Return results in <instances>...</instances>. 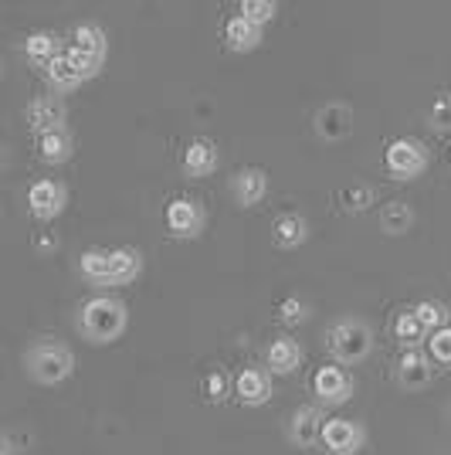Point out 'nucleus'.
I'll list each match as a JSON object with an SVG mask.
<instances>
[{
  "label": "nucleus",
  "mask_w": 451,
  "mask_h": 455,
  "mask_svg": "<svg viewBox=\"0 0 451 455\" xmlns=\"http://www.w3.org/2000/svg\"><path fill=\"white\" fill-rule=\"evenodd\" d=\"M221 164V153L210 140H190L184 156H180V171L187 177H210Z\"/></svg>",
  "instance_id": "nucleus-15"
},
{
  "label": "nucleus",
  "mask_w": 451,
  "mask_h": 455,
  "mask_svg": "<svg viewBox=\"0 0 451 455\" xmlns=\"http://www.w3.org/2000/svg\"><path fill=\"white\" fill-rule=\"evenodd\" d=\"M28 126H31V133H58V130H65V123H68V106L58 99V95H38V99H31L28 102Z\"/></svg>",
  "instance_id": "nucleus-9"
},
{
  "label": "nucleus",
  "mask_w": 451,
  "mask_h": 455,
  "mask_svg": "<svg viewBox=\"0 0 451 455\" xmlns=\"http://www.w3.org/2000/svg\"><path fill=\"white\" fill-rule=\"evenodd\" d=\"M7 167V150H4V143H0V171Z\"/></svg>",
  "instance_id": "nucleus-36"
},
{
  "label": "nucleus",
  "mask_w": 451,
  "mask_h": 455,
  "mask_svg": "<svg viewBox=\"0 0 451 455\" xmlns=\"http://www.w3.org/2000/svg\"><path fill=\"white\" fill-rule=\"evenodd\" d=\"M322 421H326V418H322L320 408H313V404L296 408V415L289 418V442H292L296 449H313V445H320Z\"/></svg>",
  "instance_id": "nucleus-13"
},
{
  "label": "nucleus",
  "mask_w": 451,
  "mask_h": 455,
  "mask_svg": "<svg viewBox=\"0 0 451 455\" xmlns=\"http://www.w3.org/2000/svg\"><path fill=\"white\" fill-rule=\"evenodd\" d=\"M397 384L407 387V391L431 384V363L421 350H404V357L397 361Z\"/></svg>",
  "instance_id": "nucleus-17"
},
{
  "label": "nucleus",
  "mask_w": 451,
  "mask_h": 455,
  "mask_svg": "<svg viewBox=\"0 0 451 455\" xmlns=\"http://www.w3.org/2000/svg\"><path fill=\"white\" fill-rule=\"evenodd\" d=\"M78 333L95 347L115 343L130 326V309L119 296H92L78 306L75 313Z\"/></svg>",
  "instance_id": "nucleus-1"
},
{
  "label": "nucleus",
  "mask_w": 451,
  "mask_h": 455,
  "mask_svg": "<svg viewBox=\"0 0 451 455\" xmlns=\"http://www.w3.org/2000/svg\"><path fill=\"white\" fill-rule=\"evenodd\" d=\"M0 72H4V68H0Z\"/></svg>",
  "instance_id": "nucleus-38"
},
{
  "label": "nucleus",
  "mask_w": 451,
  "mask_h": 455,
  "mask_svg": "<svg viewBox=\"0 0 451 455\" xmlns=\"http://www.w3.org/2000/svg\"><path fill=\"white\" fill-rule=\"evenodd\" d=\"M72 48L82 52V55H89L92 61L99 65H106V55H109V41H106V31L92 24V20H85V24H78L75 31H72Z\"/></svg>",
  "instance_id": "nucleus-20"
},
{
  "label": "nucleus",
  "mask_w": 451,
  "mask_h": 455,
  "mask_svg": "<svg viewBox=\"0 0 451 455\" xmlns=\"http://www.w3.org/2000/svg\"><path fill=\"white\" fill-rule=\"evenodd\" d=\"M302 367V347L292 337H275V340L265 347V371L268 374H279L289 378Z\"/></svg>",
  "instance_id": "nucleus-12"
},
{
  "label": "nucleus",
  "mask_w": 451,
  "mask_h": 455,
  "mask_svg": "<svg viewBox=\"0 0 451 455\" xmlns=\"http://www.w3.org/2000/svg\"><path fill=\"white\" fill-rule=\"evenodd\" d=\"M394 340L404 347V350H417L421 343L428 340V330L417 323V316H414L411 309L407 313H400L394 320Z\"/></svg>",
  "instance_id": "nucleus-25"
},
{
  "label": "nucleus",
  "mask_w": 451,
  "mask_h": 455,
  "mask_svg": "<svg viewBox=\"0 0 451 455\" xmlns=\"http://www.w3.org/2000/svg\"><path fill=\"white\" fill-rule=\"evenodd\" d=\"M428 354H431L434 363L451 367V326H445V330H434L431 337H428Z\"/></svg>",
  "instance_id": "nucleus-32"
},
{
  "label": "nucleus",
  "mask_w": 451,
  "mask_h": 455,
  "mask_svg": "<svg viewBox=\"0 0 451 455\" xmlns=\"http://www.w3.org/2000/svg\"><path fill=\"white\" fill-rule=\"evenodd\" d=\"M24 367H28V378L35 380V384L51 387V384H61V380L72 378V371H75V354L58 340H38L28 347Z\"/></svg>",
  "instance_id": "nucleus-3"
},
{
  "label": "nucleus",
  "mask_w": 451,
  "mask_h": 455,
  "mask_svg": "<svg viewBox=\"0 0 451 455\" xmlns=\"http://www.w3.org/2000/svg\"><path fill=\"white\" fill-rule=\"evenodd\" d=\"M231 194L241 208H255L262 204L265 194H268V173L258 167H241V171L231 177Z\"/></svg>",
  "instance_id": "nucleus-14"
},
{
  "label": "nucleus",
  "mask_w": 451,
  "mask_h": 455,
  "mask_svg": "<svg viewBox=\"0 0 451 455\" xmlns=\"http://www.w3.org/2000/svg\"><path fill=\"white\" fill-rule=\"evenodd\" d=\"M65 58H68V65L75 68L82 82H89V78H95L99 72H102V65H99V61H92L89 55H82V52H75V48H68V52H65Z\"/></svg>",
  "instance_id": "nucleus-34"
},
{
  "label": "nucleus",
  "mask_w": 451,
  "mask_h": 455,
  "mask_svg": "<svg viewBox=\"0 0 451 455\" xmlns=\"http://www.w3.org/2000/svg\"><path fill=\"white\" fill-rule=\"evenodd\" d=\"M320 445L326 455H357L367 445V428L350 418H326L320 432Z\"/></svg>",
  "instance_id": "nucleus-5"
},
{
  "label": "nucleus",
  "mask_w": 451,
  "mask_h": 455,
  "mask_svg": "<svg viewBox=\"0 0 451 455\" xmlns=\"http://www.w3.org/2000/svg\"><path fill=\"white\" fill-rule=\"evenodd\" d=\"M313 126H316V133L322 140L339 143V140H346V136L353 133V109L346 102H326L316 113V119H313Z\"/></svg>",
  "instance_id": "nucleus-11"
},
{
  "label": "nucleus",
  "mask_w": 451,
  "mask_h": 455,
  "mask_svg": "<svg viewBox=\"0 0 451 455\" xmlns=\"http://www.w3.org/2000/svg\"><path fill=\"white\" fill-rule=\"evenodd\" d=\"M44 76H48V82H51V89L55 92H75L78 85H82V78H78V72L68 65V58H65V52L44 68Z\"/></svg>",
  "instance_id": "nucleus-26"
},
{
  "label": "nucleus",
  "mask_w": 451,
  "mask_h": 455,
  "mask_svg": "<svg viewBox=\"0 0 451 455\" xmlns=\"http://www.w3.org/2000/svg\"><path fill=\"white\" fill-rule=\"evenodd\" d=\"M336 201L346 214H363V211L374 204V188L370 184H346L336 194Z\"/></svg>",
  "instance_id": "nucleus-27"
},
{
  "label": "nucleus",
  "mask_w": 451,
  "mask_h": 455,
  "mask_svg": "<svg viewBox=\"0 0 451 455\" xmlns=\"http://www.w3.org/2000/svg\"><path fill=\"white\" fill-rule=\"evenodd\" d=\"M55 248H58V238L51 235V231H44V235L35 238V251H41V255H51Z\"/></svg>",
  "instance_id": "nucleus-35"
},
{
  "label": "nucleus",
  "mask_w": 451,
  "mask_h": 455,
  "mask_svg": "<svg viewBox=\"0 0 451 455\" xmlns=\"http://www.w3.org/2000/svg\"><path fill=\"white\" fill-rule=\"evenodd\" d=\"M380 231L384 235H391V238H397V235H407L414 228V211L407 201H387L384 208H380Z\"/></svg>",
  "instance_id": "nucleus-23"
},
{
  "label": "nucleus",
  "mask_w": 451,
  "mask_h": 455,
  "mask_svg": "<svg viewBox=\"0 0 451 455\" xmlns=\"http://www.w3.org/2000/svg\"><path fill=\"white\" fill-rule=\"evenodd\" d=\"M72 153H75V140H72L68 130L38 136V156L44 160V164L61 167V164H68V160H72Z\"/></svg>",
  "instance_id": "nucleus-22"
},
{
  "label": "nucleus",
  "mask_w": 451,
  "mask_h": 455,
  "mask_svg": "<svg viewBox=\"0 0 451 455\" xmlns=\"http://www.w3.org/2000/svg\"><path fill=\"white\" fill-rule=\"evenodd\" d=\"M326 354L333 363L350 367V363H363L374 354V330L370 323L357 320V316H343L326 330Z\"/></svg>",
  "instance_id": "nucleus-2"
},
{
  "label": "nucleus",
  "mask_w": 451,
  "mask_h": 455,
  "mask_svg": "<svg viewBox=\"0 0 451 455\" xmlns=\"http://www.w3.org/2000/svg\"><path fill=\"white\" fill-rule=\"evenodd\" d=\"M68 204V188L61 184V180H35L31 188H28V211L38 218V221H51L58 218L61 211Z\"/></svg>",
  "instance_id": "nucleus-8"
},
{
  "label": "nucleus",
  "mask_w": 451,
  "mask_h": 455,
  "mask_svg": "<svg viewBox=\"0 0 451 455\" xmlns=\"http://www.w3.org/2000/svg\"><path fill=\"white\" fill-rule=\"evenodd\" d=\"M225 44L231 52H238V55L255 52V48L262 44V28L251 24L248 18H241V14H234V18H227V24H225Z\"/></svg>",
  "instance_id": "nucleus-18"
},
{
  "label": "nucleus",
  "mask_w": 451,
  "mask_h": 455,
  "mask_svg": "<svg viewBox=\"0 0 451 455\" xmlns=\"http://www.w3.org/2000/svg\"><path fill=\"white\" fill-rule=\"evenodd\" d=\"M272 242L282 248V251H292V248H299L309 242V221L296 214V211H289V214H279L275 218V225H272Z\"/></svg>",
  "instance_id": "nucleus-16"
},
{
  "label": "nucleus",
  "mask_w": 451,
  "mask_h": 455,
  "mask_svg": "<svg viewBox=\"0 0 451 455\" xmlns=\"http://www.w3.org/2000/svg\"><path fill=\"white\" fill-rule=\"evenodd\" d=\"M143 272V255L136 248H109V285H130Z\"/></svg>",
  "instance_id": "nucleus-19"
},
{
  "label": "nucleus",
  "mask_w": 451,
  "mask_h": 455,
  "mask_svg": "<svg viewBox=\"0 0 451 455\" xmlns=\"http://www.w3.org/2000/svg\"><path fill=\"white\" fill-rule=\"evenodd\" d=\"M428 119L434 130H451V92H438L428 106Z\"/></svg>",
  "instance_id": "nucleus-33"
},
{
  "label": "nucleus",
  "mask_w": 451,
  "mask_h": 455,
  "mask_svg": "<svg viewBox=\"0 0 451 455\" xmlns=\"http://www.w3.org/2000/svg\"><path fill=\"white\" fill-rule=\"evenodd\" d=\"M163 225L173 238H180V242H194V238H201V231L207 225V211L197 204V201H190V197H173L167 208H163Z\"/></svg>",
  "instance_id": "nucleus-6"
},
{
  "label": "nucleus",
  "mask_w": 451,
  "mask_h": 455,
  "mask_svg": "<svg viewBox=\"0 0 451 455\" xmlns=\"http://www.w3.org/2000/svg\"><path fill=\"white\" fill-rule=\"evenodd\" d=\"M353 391H357V384L350 378V371L339 367V363H326L313 374V395H316L320 404H329V408L346 404L353 398Z\"/></svg>",
  "instance_id": "nucleus-7"
},
{
  "label": "nucleus",
  "mask_w": 451,
  "mask_h": 455,
  "mask_svg": "<svg viewBox=\"0 0 451 455\" xmlns=\"http://www.w3.org/2000/svg\"><path fill=\"white\" fill-rule=\"evenodd\" d=\"M234 395V380L227 378V371H210L204 378V398L210 401V404H225L227 398Z\"/></svg>",
  "instance_id": "nucleus-29"
},
{
  "label": "nucleus",
  "mask_w": 451,
  "mask_h": 455,
  "mask_svg": "<svg viewBox=\"0 0 451 455\" xmlns=\"http://www.w3.org/2000/svg\"><path fill=\"white\" fill-rule=\"evenodd\" d=\"M309 313H313V306L305 303L302 296H285L282 303H279V323L282 326H302V323L309 320Z\"/></svg>",
  "instance_id": "nucleus-30"
},
{
  "label": "nucleus",
  "mask_w": 451,
  "mask_h": 455,
  "mask_svg": "<svg viewBox=\"0 0 451 455\" xmlns=\"http://www.w3.org/2000/svg\"><path fill=\"white\" fill-rule=\"evenodd\" d=\"M0 455H7V442L4 438H0Z\"/></svg>",
  "instance_id": "nucleus-37"
},
{
  "label": "nucleus",
  "mask_w": 451,
  "mask_h": 455,
  "mask_svg": "<svg viewBox=\"0 0 451 455\" xmlns=\"http://www.w3.org/2000/svg\"><path fill=\"white\" fill-rule=\"evenodd\" d=\"M78 272L95 289H109V248H85L78 255Z\"/></svg>",
  "instance_id": "nucleus-21"
},
{
  "label": "nucleus",
  "mask_w": 451,
  "mask_h": 455,
  "mask_svg": "<svg viewBox=\"0 0 451 455\" xmlns=\"http://www.w3.org/2000/svg\"><path fill=\"white\" fill-rule=\"evenodd\" d=\"M428 164H431L428 147L414 136H400L394 143H387V150H384V167L394 180H414L428 171Z\"/></svg>",
  "instance_id": "nucleus-4"
},
{
  "label": "nucleus",
  "mask_w": 451,
  "mask_h": 455,
  "mask_svg": "<svg viewBox=\"0 0 451 455\" xmlns=\"http://www.w3.org/2000/svg\"><path fill=\"white\" fill-rule=\"evenodd\" d=\"M417 323L428 330V337H431L434 330H445L448 326V306L441 303V299H424V303H417L411 309Z\"/></svg>",
  "instance_id": "nucleus-28"
},
{
  "label": "nucleus",
  "mask_w": 451,
  "mask_h": 455,
  "mask_svg": "<svg viewBox=\"0 0 451 455\" xmlns=\"http://www.w3.org/2000/svg\"><path fill=\"white\" fill-rule=\"evenodd\" d=\"M58 55H61V44L48 31H35V35H28V41H24V58L31 65H38V68H48Z\"/></svg>",
  "instance_id": "nucleus-24"
},
{
  "label": "nucleus",
  "mask_w": 451,
  "mask_h": 455,
  "mask_svg": "<svg viewBox=\"0 0 451 455\" xmlns=\"http://www.w3.org/2000/svg\"><path fill=\"white\" fill-rule=\"evenodd\" d=\"M241 18H248L251 24H258V28H265L268 20L275 18V11H279V4L275 0H241Z\"/></svg>",
  "instance_id": "nucleus-31"
},
{
  "label": "nucleus",
  "mask_w": 451,
  "mask_h": 455,
  "mask_svg": "<svg viewBox=\"0 0 451 455\" xmlns=\"http://www.w3.org/2000/svg\"><path fill=\"white\" fill-rule=\"evenodd\" d=\"M275 395L272 387V374L265 367H241L234 378V398L241 401L245 408H262Z\"/></svg>",
  "instance_id": "nucleus-10"
}]
</instances>
